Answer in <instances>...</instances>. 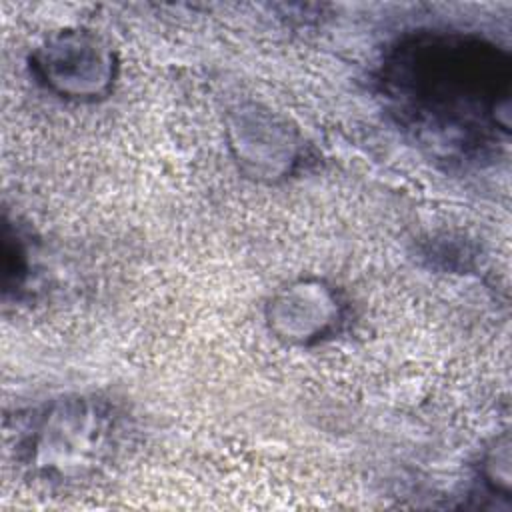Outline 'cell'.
<instances>
[{"label": "cell", "instance_id": "7a4b0ae2", "mask_svg": "<svg viewBox=\"0 0 512 512\" xmlns=\"http://www.w3.org/2000/svg\"><path fill=\"white\" fill-rule=\"evenodd\" d=\"M40 80L66 98H96L110 88L114 62L110 50L86 32H62L32 58Z\"/></svg>", "mask_w": 512, "mask_h": 512}, {"label": "cell", "instance_id": "6da1fadb", "mask_svg": "<svg viewBox=\"0 0 512 512\" xmlns=\"http://www.w3.org/2000/svg\"><path fill=\"white\" fill-rule=\"evenodd\" d=\"M380 84L418 142L448 156H478L510 132L508 52L474 34L430 30L398 40Z\"/></svg>", "mask_w": 512, "mask_h": 512}]
</instances>
